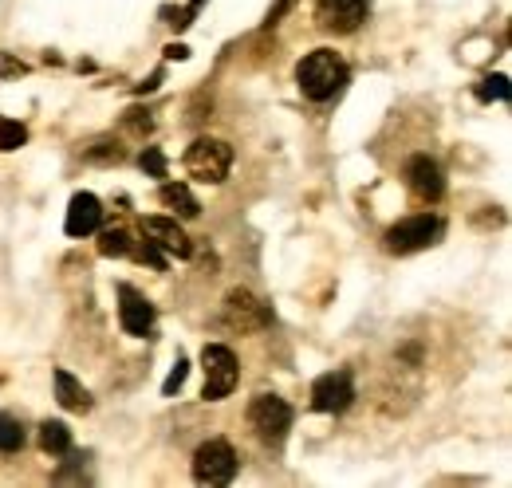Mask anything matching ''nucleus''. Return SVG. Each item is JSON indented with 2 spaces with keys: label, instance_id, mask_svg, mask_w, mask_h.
<instances>
[{
  "label": "nucleus",
  "instance_id": "obj_1",
  "mask_svg": "<svg viewBox=\"0 0 512 488\" xmlns=\"http://www.w3.org/2000/svg\"><path fill=\"white\" fill-rule=\"evenodd\" d=\"M347 79H351L347 63L331 48H316L296 63V83H300L304 99H312V103H331L347 87Z\"/></svg>",
  "mask_w": 512,
  "mask_h": 488
},
{
  "label": "nucleus",
  "instance_id": "obj_2",
  "mask_svg": "<svg viewBox=\"0 0 512 488\" xmlns=\"http://www.w3.org/2000/svg\"><path fill=\"white\" fill-rule=\"evenodd\" d=\"M186 170L197 182L221 185L233 170V146L221 138H193L186 150Z\"/></svg>",
  "mask_w": 512,
  "mask_h": 488
},
{
  "label": "nucleus",
  "instance_id": "obj_3",
  "mask_svg": "<svg viewBox=\"0 0 512 488\" xmlns=\"http://www.w3.org/2000/svg\"><path fill=\"white\" fill-rule=\"evenodd\" d=\"M201 370H205V390H201L205 402H221V398H229L237 390L241 366H237V355L225 343H209L201 351Z\"/></svg>",
  "mask_w": 512,
  "mask_h": 488
},
{
  "label": "nucleus",
  "instance_id": "obj_4",
  "mask_svg": "<svg viewBox=\"0 0 512 488\" xmlns=\"http://www.w3.org/2000/svg\"><path fill=\"white\" fill-rule=\"evenodd\" d=\"M237 449L229 445V441H221V437H213V441H205V445H197V453H193V481L197 485H229L233 477H237Z\"/></svg>",
  "mask_w": 512,
  "mask_h": 488
},
{
  "label": "nucleus",
  "instance_id": "obj_5",
  "mask_svg": "<svg viewBox=\"0 0 512 488\" xmlns=\"http://www.w3.org/2000/svg\"><path fill=\"white\" fill-rule=\"evenodd\" d=\"M442 233H446L442 217H434V213H418V217H406V221H398V225L386 229V248L398 252V256H410V252H422V248L438 244L442 241Z\"/></svg>",
  "mask_w": 512,
  "mask_h": 488
},
{
  "label": "nucleus",
  "instance_id": "obj_6",
  "mask_svg": "<svg viewBox=\"0 0 512 488\" xmlns=\"http://www.w3.org/2000/svg\"><path fill=\"white\" fill-rule=\"evenodd\" d=\"M292 418L296 414L280 394H256L249 402V426L256 429V437L264 445H280L288 437V429H292Z\"/></svg>",
  "mask_w": 512,
  "mask_h": 488
},
{
  "label": "nucleus",
  "instance_id": "obj_7",
  "mask_svg": "<svg viewBox=\"0 0 512 488\" xmlns=\"http://www.w3.org/2000/svg\"><path fill=\"white\" fill-rule=\"evenodd\" d=\"M221 319H225V327H233L241 335H256V331L272 327V307L260 304L249 288H233L221 304Z\"/></svg>",
  "mask_w": 512,
  "mask_h": 488
},
{
  "label": "nucleus",
  "instance_id": "obj_8",
  "mask_svg": "<svg viewBox=\"0 0 512 488\" xmlns=\"http://www.w3.org/2000/svg\"><path fill=\"white\" fill-rule=\"evenodd\" d=\"M371 16V4L367 0H320L316 4V24L323 32H335V36H351L367 24Z\"/></svg>",
  "mask_w": 512,
  "mask_h": 488
},
{
  "label": "nucleus",
  "instance_id": "obj_9",
  "mask_svg": "<svg viewBox=\"0 0 512 488\" xmlns=\"http://www.w3.org/2000/svg\"><path fill=\"white\" fill-rule=\"evenodd\" d=\"M355 402V378L351 370H327L312 382V410L320 414H343Z\"/></svg>",
  "mask_w": 512,
  "mask_h": 488
},
{
  "label": "nucleus",
  "instance_id": "obj_10",
  "mask_svg": "<svg viewBox=\"0 0 512 488\" xmlns=\"http://www.w3.org/2000/svg\"><path fill=\"white\" fill-rule=\"evenodd\" d=\"M119 323L134 339H146L154 331V304L130 284H119Z\"/></svg>",
  "mask_w": 512,
  "mask_h": 488
},
{
  "label": "nucleus",
  "instance_id": "obj_11",
  "mask_svg": "<svg viewBox=\"0 0 512 488\" xmlns=\"http://www.w3.org/2000/svg\"><path fill=\"white\" fill-rule=\"evenodd\" d=\"M142 237L150 244H158L166 256H178V260H190L193 241L186 237V229L170 217H142Z\"/></svg>",
  "mask_w": 512,
  "mask_h": 488
},
{
  "label": "nucleus",
  "instance_id": "obj_12",
  "mask_svg": "<svg viewBox=\"0 0 512 488\" xmlns=\"http://www.w3.org/2000/svg\"><path fill=\"white\" fill-rule=\"evenodd\" d=\"M99 225H103V201L95 193H75L67 201L64 217L67 237H91V233H99Z\"/></svg>",
  "mask_w": 512,
  "mask_h": 488
},
{
  "label": "nucleus",
  "instance_id": "obj_13",
  "mask_svg": "<svg viewBox=\"0 0 512 488\" xmlns=\"http://www.w3.org/2000/svg\"><path fill=\"white\" fill-rule=\"evenodd\" d=\"M406 182H410V189H414L422 201H442V193H446L442 166H438L430 154H414V158H410V166H406Z\"/></svg>",
  "mask_w": 512,
  "mask_h": 488
},
{
  "label": "nucleus",
  "instance_id": "obj_14",
  "mask_svg": "<svg viewBox=\"0 0 512 488\" xmlns=\"http://www.w3.org/2000/svg\"><path fill=\"white\" fill-rule=\"evenodd\" d=\"M56 398H60V406L64 410H75V414H83V410H91V394H87V386L71 374V370H56Z\"/></svg>",
  "mask_w": 512,
  "mask_h": 488
},
{
  "label": "nucleus",
  "instance_id": "obj_15",
  "mask_svg": "<svg viewBox=\"0 0 512 488\" xmlns=\"http://www.w3.org/2000/svg\"><path fill=\"white\" fill-rule=\"evenodd\" d=\"M158 197H162V205L166 209H174L182 221H193V217H201V201L190 193V185H174V182H166L162 189H158Z\"/></svg>",
  "mask_w": 512,
  "mask_h": 488
},
{
  "label": "nucleus",
  "instance_id": "obj_16",
  "mask_svg": "<svg viewBox=\"0 0 512 488\" xmlns=\"http://www.w3.org/2000/svg\"><path fill=\"white\" fill-rule=\"evenodd\" d=\"M99 252H103V256H134V252H138V241L130 237L127 229L115 225V229H103V233H99Z\"/></svg>",
  "mask_w": 512,
  "mask_h": 488
},
{
  "label": "nucleus",
  "instance_id": "obj_17",
  "mask_svg": "<svg viewBox=\"0 0 512 488\" xmlns=\"http://www.w3.org/2000/svg\"><path fill=\"white\" fill-rule=\"evenodd\" d=\"M127 158V150L115 142V138H99V142H91L87 150H83V162H91V166H115V162H123Z\"/></svg>",
  "mask_w": 512,
  "mask_h": 488
},
{
  "label": "nucleus",
  "instance_id": "obj_18",
  "mask_svg": "<svg viewBox=\"0 0 512 488\" xmlns=\"http://www.w3.org/2000/svg\"><path fill=\"white\" fill-rule=\"evenodd\" d=\"M40 445H44V453L64 457V453H71V429L64 422H44L40 426Z\"/></svg>",
  "mask_w": 512,
  "mask_h": 488
},
{
  "label": "nucleus",
  "instance_id": "obj_19",
  "mask_svg": "<svg viewBox=\"0 0 512 488\" xmlns=\"http://www.w3.org/2000/svg\"><path fill=\"white\" fill-rule=\"evenodd\" d=\"M509 75H485L477 83V99L481 103H509Z\"/></svg>",
  "mask_w": 512,
  "mask_h": 488
},
{
  "label": "nucleus",
  "instance_id": "obj_20",
  "mask_svg": "<svg viewBox=\"0 0 512 488\" xmlns=\"http://www.w3.org/2000/svg\"><path fill=\"white\" fill-rule=\"evenodd\" d=\"M24 441H28L24 426L12 414H0V453H16V449H24Z\"/></svg>",
  "mask_w": 512,
  "mask_h": 488
},
{
  "label": "nucleus",
  "instance_id": "obj_21",
  "mask_svg": "<svg viewBox=\"0 0 512 488\" xmlns=\"http://www.w3.org/2000/svg\"><path fill=\"white\" fill-rule=\"evenodd\" d=\"M24 142H28V126H24V122L4 119V115H0V150L8 154V150H20Z\"/></svg>",
  "mask_w": 512,
  "mask_h": 488
},
{
  "label": "nucleus",
  "instance_id": "obj_22",
  "mask_svg": "<svg viewBox=\"0 0 512 488\" xmlns=\"http://www.w3.org/2000/svg\"><path fill=\"white\" fill-rule=\"evenodd\" d=\"M138 166H142V174H150V178H166V154H162L158 146H146V150L138 154Z\"/></svg>",
  "mask_w": 512,
  "mask_h": 488
},
{
  "label": "nucleus",
  "instance_id": "obj_23",
  "mask_svg": "<svg viewBox=\"0 0 512 488\" xmlns=\"http://www.w3.org/2000/svg\"><path fill=\"white\" fill-rule=\"evenodd\" d=\"M186 374H190V363H186V355H178L174 370H170V374H166V382H162V398H174V394L186 386Z\"/></svg>",
  "mask_w": 512,
  "mask_h": 488
},
{
  "label": "nucleus",
  "instance_id": "obj_24",
  "mask_svg": "<svg viewBox=\"0 0 512 488\" xmlns=\"http://www.w3.org/2000/svg\"><path fill=\"white\" fill-rule=\"evenodd\" d=\"M123 126H127V130H134L138 138H146V134L154 130V119H150V111H138V107H130L127 115H123Z\"/></svg>",
  "mask_w": 512,
  "mask_h": 488
},
{
  "label": "nucleus",
  "instance_id": "obj_25",
  "mask_svg": "<svg viewBox=\"0 0 512 488\" xmlns=\"http://www.w3.org/2000/svg\"><path fill=\"white\" fill-rule=\"evenodd\" d=\"M201 4H205V0H190V4L182 8V12H166V16H174V20H170L174 28H190V24H193V16L201 12Z\"/></svg>",
  "mask_w": 512,
  "mask_h": 488
},
{
  "label": "nucleus",
  "instance_id": "obj_26",
  "mask_svg": "<svg viewBox=\"0 0 512 488\" xmlns=\"http://www.w3.org/2000/svg\"><path fill=\"white\" fill-rule=\"evenodd\" d=\"M28 67L24 63H16V60H8V56H0V75H24Z\"/></svg>",
  "mask_w": 512,
  "mask_h": 488
},
{
  "label": "nucleus",
  "instance_id": "obj_27",
  "mask_svg": "<svg viewBox=\"0 0 512 488\" xmlns=\"http://www.w3.org/2000/svg\"><path fill=\"white\" fill-rule=\"evenodd\" d=\"M186 56H190L186 44H170V48H166V60H186Z\"/></svg>",
  "mask_w": 512,
  "mask_h": 488
},
{
  "label": "nucleus",
  "instance_id": "obj_28",
  "mask_svg": "<svg viewBox=\"0 0 512 488\" xmlns=\"http://www.w3.org/2000/svg\"><path fill=\"white\" fill-rule=\"evenodd\" d=\"M288 4H292V0H280V4H276V8L268 12V20H264V24H276V20H280V16L288 12Z\"/></svg>",
  "mask_w": 512,
  "mask_h": 488
}]
</instances>
